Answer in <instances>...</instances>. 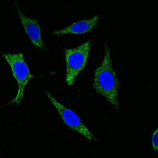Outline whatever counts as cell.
<instances>
[{"label": "cell", "instance_id": "obj_3", "mask_svg": "<svg viewBox=\"0 0 158 158\" xmlns=\"http://www.w3.org/2000/svg\"><path fill=\"white\" fill-rule=\"evenodd\" d=\"M1 54L9 64L13 76L18 84V92L15 97L11 101V103L20 106L23 100L25 85L34 77L31 73L29 67L24 60L22 53L1 52Z\"/></svg>", "mask_w": 158, "mask_h": 158}, {"label": "cell", "instance_id": "obj_5", "mask_svg": "<svg viewBox=\"0 0 158 158\" xmlns=\"http://www.w3.org/2000/svg\"><path fill=\"white\" fill-rule=\"evenodd\" d=\"M17 13L22 25L29 36L33 45L41 50L47 51L43 43L41 35V29L38 19L29 18L24 15L20 10L16 1H15Z\"/></svg>", "mask_w": 158, "mask_h": 158}, {"label": "cell", "instance_id": "obj_7", "mask_svg": "<svg viewBox=\"0 0 158 158\" xmlns=\"http://www.w3.org/2000/svg\"><path fill=\"white\" fill-rule=\"evenodd\" d=\"M152 144L153 150L155 151H158V129L156 128L152 135Z\"/></svg>", "mask_w": 158, "mask_h": 158}, {"label": "cell", "instance_id": "obj_2", "mask_svg": "<svg viewBox=\"0 0 158 158\" xmlns=\"http://www.w3.org/2000/svg\"><path fill=\"white\" fill-rule=\"evenodd\" d=\"M91 47V41L89 40L78 47L64 50L66 62L65 82L69 86L73 85L77 76L85 67Z\"/></svg>", "mask_w": 158, "mask_h": 158}, {"label": "cell", "instance_id": "obj_6", "mask_svg": "<svg viewBox=\"0 0 158 158\" xmlns=\"http://www.w3.org/2000/svg\"><path fill=\"white\" fill-rule=\"evenodd\" d=\"M100 16L95 15L90 18L80 20L64 29L55 31L53 34L55 35H60L67 33L82 34L90 32L97 25Z\"/></svg>", "mask_w": 158, "mask_h": 158}, {"label": "cell", "instance_id": "obj_4", "mask_svg": "<svg viewBox=\"0 0 158 158\" xmlns=\"http://www.w3.org/2000/svg\"><path fill=\"white\" fill-rule=\"evenodd\" d=\"M45 94L52 105L57 110L64 123L72 131L82 135L89 141H98L97 137L83 124L79 116L74 112L64 106L49 91H45Z\"/></svg>", "mask_w": 158, "mask_h": 158}, {"label": "cell", "instance_id": "obj_1", "mask_svg": "<svg viewBox=\"0 0 158 158\" xmlns=\"http://www.w3.org/2000/svg\"><path fill=\"white\" fill-rule=\"evenodd\" d=\"M104 48L102 61L95 69L94 73V89L97 94L106 99L118 112L119 110V82L114 68L111 51L106 42L104 43Z\"/></svg>", "mask_w": 158, "mask_h": 158}]
</instances>
